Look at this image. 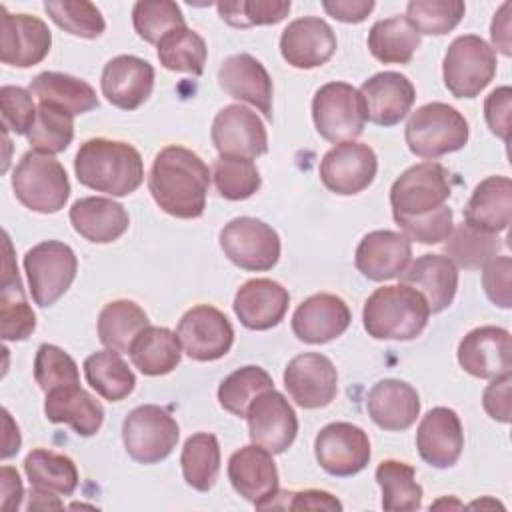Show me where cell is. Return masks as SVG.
<instances>
[{
	"mask_svg": "<svg viewBox=\"0 0 512 512\" xmlns=\"http://www.w3.org/2000/svg\"><path fill=\"white\" fill-rule=\"evenodd\" d=\"M208 186V166L196 152L184 146L162 148L148 174V190L154 202L166 214L182 220L204 214Z\"/></svg>",
	"mask_w": 512,
	"mask_h": 512,
	"instance_id": "6da1fadb",
	"label": "cell"
},
{
	"mask_svg": "<svg viewBox=\"0 0 512 512\" xmlns=\"http://www.w3.org/2000/svg\"><path fill=\"white\" fill-rule=\"evenodd\" d=\"M74 172L80 184L110 196L132 194L144 180L140 152L120 140H86L74 158Z\"/></svg>",
	"mask_w": 512,
	"mask_h": 512,
	"instance_id": "7a4b0ae2",
	"label": "cell"
},
{
	"mask_svg": "<svg viewBox=\"0 0 512 512\" xmlns=\"http://www.w3.org/2000/svg\"><path fill=\"white\" fill-rule=\"evenodd\" d=\"M428 316L424 296L406 284L376 288L362 310L364 330L376 340H414L426 328Z\"/></svg>",
	"mask_w": 512,
	"mask_h": 512,
	"instance_id": "3957f363",
	"label": "cell"
},
{
	"mask_svg": "<svg viewBox=\"0 0 512 512\" xmlns=\"http://www.w3.org/2000/svg\"><path fill=\"white\" fill-rule=\"evenodd\" d=\"M470 128L466 118L444 102L420 106L408 118L404 138L412 154L424 160H436L466 146Z\"/></svg>",
	"mask_w": 512,
	"mask_h": 512,
	"instance_id": "277c9868",
	"label": "cell"
},
{
	"mask_svg": "<svg viewBox=\"0 0 512 512\" xmlns=\"http://www.w3.org/2000/svg\"><path fill=\"white\" fill-rule=\"evenodd\" d=\"M12 190L28 210L54 214L64 208L70 196V182L64 166L54 156L30 150L12 172Z\"/></svg>",
	"mask_w": 512,
	"mask_h": 512,
	"instance_id": "5b68a950",
	"label": "cell"
},
{
	"mask_svg": "<svg viewBox=\"0 0 512 512\" xmlns=\"http://www.w3.org/2000/svg\"><path fill=\"white\" fill-rule=\"evenodd\" d=\"M494 48L476 34L458 36L444 54V86L456 98L478 96L496 74Z\"/></svg>",
	"mask_w": 512,
	"mask_h": 512,
	"instance_id": "8992f818",
	"label": "cell"
},
{
	"mask_svg": "<svg viewBox=\"0 0 512 512\" xmlns=\"http://www.w3.org/2000/svg\"><path fill=\"white\" fill-rule=\"evenodd\" d=\"M312 118L318 134L332 142H354L364 132L366 110L360 92L346 82L320 86L312 100Z\"/></svg>",
	"mask_w": 512,
	"mask_h": 512,
	"instance_id": "52a82bcc",
	"label": "cell"
},
{
	"mask_svg": "<svg viewBox=\"0 0 512 512\" xmlns=\"http://www.w3.org/2000/svg\"><path fill=\"white\" fill-rule=\"evenodd\" d=\"M448 170L438 162H420L404 170L390 188V206L394 220L430 214L450 198Z\"/></svg>",
	"mask_w": 512,
	"mask_h": 512,
	"instance_id": "ba28073f",
	"label": "cell"
},
{
	"mask_svg": "<svg viewBox=\"0 0 512 512\" xmlns=\"http://www.w3.org/2000/svg\"><path fill=\"white\" fill-rule=\"evenodd\" d=\"M24 270L32 300L40 306H52L64 296L76 278L78 260L74 250L60 240H46L24 254Z\"/></svg>",
	"mask_w": 512,
	"mask_h": 512,
	"instance_id": "9c48e42d",
	"label": "cell"
},
{
	"mask_svg": "<svg viewBox=\"0 0 512 512\" xmlns=\"http://www.w3.org/2000/svg\"><path fill=\"white\" fill-rule=\"evenodd\" d=\"M178 436V422L156 404L134 408L122 424L124 448L128 456L140 464L164 460L176 448Z\"/></svg>",
	"mask_w": 512,
	"mask_h": 512,
	"instance_id": "30bf717a",
	"label": "cell"
},
{
	"mask_svg": "<svg viewBox=\"0 0 512 512\" xmlns=\"http://www.w3.org/2000/svg\"><path fill=\"white\" fill-rule=\"evenodd\" d=\"M220 248L232 264L250 272L272 270L280 258L278 232L252 216L230 220L220 232Z\"/></svg>",
	"mask_w": 512,
	"mask_h": 512,
	"instance_id": "8fae6325",
	"label": "cell"
},
{
	"mask_svg": "<svg viewBox=\"0 0 512 512\" xmlns=\"http://www.w3.org/2000/svg\"><path fill=\"white\" fill-rule=\"evenodd\" d=\"M176 336L182 350L196 362H212L226 356L234 342L230 320L214 306L198 304L178 322Z\"/></svg>",
	"mask_w": 512,
	"mask_h": 512,
	"instance_id": "7c38bea8",
	"label": "cell"
},
{
	"mask_svg": "<svg viewBox=\"0 0 512 512\" xmlns=\"http://www.w3.org/2000/svg\"><path fill=\"white\" fill-rule=\"evenodd\" d=\"M210 136L220 158L254 160L268 150V134L262 120L242 104L224 106L214 116Z\"/></svg>",
	"mask_w": 512,
	"mask_h": 512,
	"instance_id": "4fadbf2b",
	"label": "cell"
},
{
	"mask_svg": "<svg viewBox=\"0 0 512 512\" xmlns=\"http://www.w3.org/2000/svg\"><path fill=\"white\" fill-rule=\"evenodd\" d=\"M314 454L324 472L346 478L366 468L370 460V440L356 424L332 422L318 432Z\"/></svg>",
	"mask_w": 512,
	"mask_h": 512,
	"instance_id": "5bb4252c",
	"label": "cell"
},
{
	"mask_svg": "<svg viewBox=\"0 0 512 512\" xmlns=\"http://www.w3.org/2000/svg\"><path fill=\"white\" fill-rule=\"evenodd\" d=\"M246 422L252 444H258L272 454L286 452L298 434L294 408L288 404L284 394L274 388L252 400L246 412Z\"/></svg>",
	"mask_w": 512,
	"mask_h": 512,
	"instance_id": "9a60e30c",
	"label": "cell"
},
{
	"mask_svg": "<svg viewBox=\"0 0 512 512\" xmlns=\"http://www.w3.org/2000/svg\"><path fill=\"white\" fill-rule=\"evenodd\" d=\"M284 386L300 408H324L336 398L338 372L324 354H298L284 370Z\"/></svg>",
	"mask_w": 512,
	"mask_h": 512,
	"instance_id": "2e32d148",
	"label": "cell"
},
{
	"mask_svg": "<svg viewBox=\"0 0 512 512\" xmlns=\"http://www.w3.org/2000/svg\"><path fill=\"white\" fill-rule=\"evenodd\" d=\"M378 170L374 150L362 142H342L328 150L320 162L322 184L342 196L366 190Z\"/></svg>",
	"mask_w": 512,
	"mask_h": 512,
	"instance_id": "e0dca14e",
	"label": "cell"
},
{
	"mask_svg": "<svg viewBox=\"0 0 512 512\" xmlns=\"http://www.w3.org/2000/svg\"><path fill=\"white\" fill-rule=\"evenodd\" d=\"M0 14V60L16 68L40 64L52 46L46 22L30 14H10L6 6H0Z\"/></svg>",
	"mask_w": 512,
	"mask_h": 512,
	"instance_id": "ac0fdd59",
	"label": "cell"
},
{
	"mask_svg": "<svg viewBox=\"0 0 512 512\" xmlns=\"http://www.w3.org/2000/svg\"><path fill=\"white\" fill-rule=\"evenodd\" d=\"M228 480L242 498L266 510L278 494V470L272 452L258 444L236 450L228 460Z\"/></svg>",
	"mask_w": 512,
	"mask_h": 512,
	"instance_id": "d6986e66",
	"label": "cell"
},
{
	"mask_svg": "<svg viewBox=\"0 0 512 512\" xmlns=\"http://www.w3.org/2000/svg\"><path fill=\"white\" fill-rule=\"evenodd\" d=\"M460 366L476 378H498L510 374L512 340L500 326H480L470 330L458 346Z\"/></svg>",
	"mask_w": 512,
	"mask_h": 512,
	"instance_id": "ffe728a7",
	"label": "cell"
},
{
	"mask_svg": "<svg viewBox=\"0 0 512 512\" xmlns=\"http://www.w3.org/2000/svg\"><path fill=\"white\" fill-rule=\"evenodd\" d=\"M358 92L364 102L366 120L384 128L400 124L416 98L412 82L404 74L390 70L364 80Z\"/></svg>",
	"mask_w": 512,
	"mask_h": 512,
	"instance_id": "44dd1931",
	"label": "cell"
},
{
	"mask_svg": "<svg viewBox=\"0 0 512 512\" xmlns=\"http://www.w3.org/2000/svg\"><path fill=\"white\" fill-rule=\"evenodd\" d=\"M282 58L302 70L326 64L336 52V34L330 24L316 16L292 20L280 36Z\"/></svg>",
	"mask_w": 512,
	"mask_h": 512,
	"instance_id": "7402d4cb",
	"label": "cell"
},
{
	"mask_svg": "<svg viewBox=\"0 0 512 512\" xmlns=\"http://www.w3.org/2000/svg\"><path fill=\"white\" fill-rule=\"evenodd\" d=\"M100 88L112 106L122 110H136L152 94L154 68L144 58L120 54L106 62Z\"/></svg>",
	"mask_w": 512,
	"mask_h": 512,
	"instance_id": "603a6c76",
	"label": "cell"
},
{
	"mask_svg": "<svg viewBox=\"0 0 512 512\" xmlns=\"http://www.w3.org/2000/svg\"><path fill=\"white\" fill-rule=\"evenodd\" d=\"M412 260V244L402 232L374 230L356 246L354 264L362 276L384 282L400 276Z\"/></svg>",
	"mask_w": 512,
	"mask_h": 512,
	"instance_id": "cb8c5ba5",
	"label": "cell"
},
{
	"mask_svg": "<svg viewBox=\"0 0 512 512\" xmlns=\"http://www.w3.org/2000/svg\"><path fill=\"white\" fill-rule=\"evenodd\" d=\"M352 314L348 304L328 292L306 298L292 316V332L306 344H324L346 332Z\"/></svg>",
	"mask_w": 512,
	"mask_h": 512,
	"instance_id": "d4e9b609",
	"label": "cell"
},
{
	"mask_svg": "<svg viewBox=\"0 0 512 512\" xmlns=\"http://www.w3.org/2000/svg\"><path fill=\"white\" fill-rule=\"evenodd\" d=\"M416 448L420 458L432 468H450L458 462L464 448V432L452 408H432L418 426Z\"/></svg>",
	"mask_w": 512,
	"mask_h": 512,
	"instance_id": "484cf974",
	"label": "cell"
},
{
	"mask_svg": "<svg viewBox=\"0 0 512 512\" xmlns=\"http://www.w3.org/2000/svg\"><path fill=\"white\" fill-rule=\"evenodd\" d=\"M218 82L228 96L256 106L266 120H272V80L254 56L246 52L228 56L218 68Z\"/></svg>",
	"mask_w": 512,
	"mask_h": 512,
	"instance_id": "4316f807",
	"label": "cell"
},
{
	"mask_svg": "<svg viewBox=\"0 0 512 512\" xmlns=\"http://www.w3.org/2000/svg\"><path fill=\"white\" fill-rule=\"evenodd\" d=\"M290 304L288 290L270 280L254 278L244 282L234 296V314L250 330H268L284 318Z\"/></svg>",
	"mask_w": 512,
	"mask_h": 512,
	"instance_id": "83f0119b",
	"label": "cell"
},
{
	"mask_svg": "<svg viewBox=\"0 0 512 512\" xmlns=\"http://www.w3.org/2000/svg\"><path fill=\"white\" fill-rule=\"evenodd\" d=\"M400 284H406L418 290L430 312L446 310L458 290V268L448 256L442 254H424L416 258L400 274Z\"/></svg>",
	"mask_w": 512,
	"mask_h": 512,
	"instance_id": "f1b7e54d",
	"label": "cell"
},
{
	"mask_svg": "<svg viewBox=\"0 0 512 512\" xmlns=\"http://www.w3.org/2000/svg\"><path fill=\"white\" fill-rule=\"evenodd\" d=\"M366 410L378 428L400 432L416 422L420 414V398L408 382L386 378L370 388Z\"/></svg>",
	"mask_w": 512,
	"mask_h": 512,
	"instance_id": "f546056e",
	"label": "cell"
},
{
	"mask_svg": "<svg viewBox=\"0 0 512 512\" xmlns=\"http://www.w3.org/2000/svg\"><path fill=\"white\" fill-rule=\"evenodd\" d=\"M70 224L88 242L108 244L128 230L130 218L122 204L102 196H86L72 204Z\"/></svg>",
	"mask_w": 512,
	"mask_h": 512,
	"instance_id": "4dcf8cb0",
	"label": "cell"
},
{
	"mask_svg": "<svg viewBox=\"0 0 512 512\" xmlns=\"http://www.w3.org/2000/svg\"><path fill=\"white\" fill-rule=\"evenodd\" d=\"M512 218V182L508 176H488L472 192L464 208V224L498 234Z\"/></svg>",
	"mask_w": 512,
	"mask_h": 512,
	"instance_id": "1f68e13d",
	"label": "cell"
},
{
	"mask_svg": "<svg viewBox=\"0 0 512 512\" xmlns=\"http://www.w3.org/2000/svg\"><path fill=\"white\" fill-rule=\"evenodd\" d=\"M0 290V332L4 340H26L36 328V316L26 302L20 274L12 258V244L4 234V264Z\"/></svg>",
	"mask_w": 512,
	"mask_h": 512,
	"instance_id": "d6a6232c",
	"label": "cell"
},
{
	"mask_svg": "<svg viewBox=\"0 0 512 512\" xmlns=\"http://www.w3.org/2000/svg\"><path fill=\"white\" fill-rule=\"evenodd\" d=\"M44 414L54 424H68L78 436H94L104 422L102 404L80 384L46 392Z\"/></svg>",
	"mask_w": 512,
	"mask_h": 512,
	"instance_id": "836d02e7",
	"label": "cell"
},
{
	"mask_svg": "<svg viewBox=\"0 0 512 512\" xmlns=\"http://www.w3.org/2000/svg\"><path fill=\"white\" fill-rule=\"evenodd\" d=\"M130 360L146 376H162L172 372L182 358L178 336L164 326H146L130 344Z\"/></svg>",
	"mask_w": 512,
	"mask_h": 512,
	"instance_id": "e575fe53",
	"label": "cell"
},
{
	"mask_svg": "<svg viewBox=\"0 0 512 512\" xmlns=\"http://www.w3.org/2000/svg\"><path fill=\"white\" fill-rule=\"evenodd\" d=\"M30 92L40 100L68 110L70 114H86L98 108L94 88L70 74L42 72L30 82Z\"/></svg>",
	"mask_w": 512,
	"mask_h": 512,
	"instance_id": "d590c367",
	"label": "cell"
},
{
	"mask_svg": "<svg viewBox=\"0 0 512 512\" xmlns=\"http://www.w3.org/2000/svg\"><path fill=\"white\" fill-rule=\"evenodd\" d=\"M84 376L90 388L104 400L120 402L132 394L136 376L116 350H100L84 360Z\"/></svg>",
	"mask_w": 512,
	"mask_h": 512,
	"instance_id": "8d00e7d4",
	"label": "cell"
},
{
	"mask_svg": "<svg viewBox=\"0 0 512 512\" xmlns=\"http://www.w3.org/2000/svg\"><path fill=\"white\" fill-rule=\"evenodd\" d=\"M420 46V34L404 16L374 22L368 32L370 54L384 64H408Z\"/></svg>",
	"mask_w": 512,
	"mask_h": 512,
	"instance_id": "74e56055",
	"label": "cell"
},
{
	"mask_svg": "<svg viewBox=\"0 0 512 512\" xmlns=\"http://www.w3.org/2000/svg\"><path fill=\"white\" fill-rule=\"evenodd\" d=\"M146 312L132 300L108 302L98 314V338L108 350L128 352L132 340L148 326Z\"/></svg>",
	"mask_w": 512,
	"mask_h": 512,
	"instance_id": "f35d334b",
	"label": "cell"
},
{
	"mask_svg": "<svg viewBox=\"0 0 512 512\" xmlns=\"http://www.w3.org/2000/svg\"><path fill=\"white\" fill-rule=\"evenodd\" d=\"M24 472L32 488L58 496H70L78 486V470L72 458L46 448H36L24 458Z\"/></svg>",
	"mask_w": 512,
	"mask_h": 512,
	"instance_id": "ab89813d",
	"label": "cell"
},
{
	"mask_svg": "<svg viewBox=\"0 0 512 512\" xmlns=\"http://www.w3.org/2000/svg\"><path fill=\"white\" fill-rule=\"evenodd\" d=\"M182 474L188 486L198 492H208L218 480L220 472V444L214 434H192L182 448L180 456Z\"/></svg>",
	"mask_w": 512,
	"mask_h": 512,
	"instance_id": "60d3db41",
	"label": "cell"
},
{
	"mask_svg": "<svg viewBox=\"0 0 512 512\" xmlns=\"http://www.w3.org/2000/svg\"><path fill=\"white\" fill-rule=\"evenodd\" d=\"M158 60L166 70L188 72L200 76L206 64V42L204 38L190 30L188 26H180L170 30L158 44Z\"/></svg>",
	"mask_w": 512,
	"mask_h": 512,
	"instance_id": "b9f144b4",
	"label": "cell"
},
{
	"mask_svg": "<svg viewBox=\"0 0 512 512\" xmlns=\"http://www.w3.org/2000/svg\"><path fill=\"white\" fill-rule=\"evenodd\" d=\"M376 482L382 490L384 510H418L422 506V486L414 478V466L384 460L376 468Z\"/></svg>",
	"mask_w": 512,
	"mask_h": 512,
	"instance_id": "7bdbcfd3",
	"label": "cell"
},
{
	"mask_svg": "<svg viewBox=\"0 0 512 512\" xmlns=\"http://www.w3.org/2000/svg\"><path fill=\"white\" fill-rule=\"evenodd\" d=\"M26 136L36 152L50 156L64 152L74 138V114L60 106L40 102L36 120Z\"/></svg>",
	"mask_w": 512,
	"mask_h": 512,
	"instance_id": "ee69618b",
	"label": "cell"
},
{
	"mask_svg": "<svg viewBox=\"0 0 512 512\" xmlns=\"http://www.w3.org/2000/svg\"><path fill=\"white\" fill-rule=\"evenodd\" d=\"M500 246L502 244L496 234H488L468 224H460L452 228L450 236L446 238L444 252L454 262V266L478 270L498 254Z\"/></svg>",
	"mask_w": 512,
	"mask_h": 512,
	"instance_id": "f6af8a7d",
	"label": "cell"
},
{
	"mask_svg": "<svg viewBox=\"0 0 512 512\" xmlns=\"http://www.w3.org/2000/svg\"><path fill=\"white\" fill-rule=\"evenodd\" d=\"M272 376L260 368V366H242L234 370L230 376H226L218 386V402L220 406L240 418H246L248 406L252 400L274 388Z\"/></svg>",
	"mask_w": 512,
	"mask_h": 512,
	"instance_id": "bcb514c9",
	"label": "cell"
},
{
	"mask_svg": "<svg viewBox=\"0 0 512 512\" xmlns=\"http://www.w3.org/2000/svg\"><path fill=\"white\" fill-rule=\"evenodd\" d=\"M466 12L460 0H412L406 6V20L418 34L442 36L454 30Z\"/></svg>",
	"mask_w": 512,
	"mask_h": 512,
	"instance_id": "7dc6e473",
	"label": "cell"
},
{
	"mask_svg": "<svg viewBox=\"0 0 512 512\" xmlns=\"http://www.w3.org/2000/svg\"><path fill=\"white\" fill-rule=\"evenodd\" d=\"M44 10L56 26L80 38H98L106 28L102 12L86 0H46Z\"/></svg>",
	"mask_w": 512,
	"mask_h": 512,
	"instance_id": "c3c4849f",
	"label": "cell"
},
{
	"mask_svg": "<svg viewBox=\"0 0 512 512\" xmlns=\"http://www.w3.org/2000/svg\"><path fill=\"white\" fill-rule=\"evenodd\" d=\"M136 34L148 44H158L170 30L186 26L182 10L170 0H142L132 8Z\"/></svg>",
	"mask_w": 512,
	"mask_h": 512,
	"instance_id": "681fc988",
	"label": "cell"
},
{
	"mask_svg": "<svg viewBox=\"0 0 512 512\" xmlns=\"http://www.w3.org/2000/svg\"><path fill=\"white\" fill-rule=\"evenodd\" d=\"M290 0H232L218 2L220 18L234 28L278 24L290 12Z\"/></svg>",
	"mask_w": 512,
	"mask_h": 512,
	"instance_id": "f907efd6",
	"label": "cell"
},
{
	"mask_svg": "<svg viewBox=\"0 0 512 512\" xmlns=\"http://www.w3.org/2000/svg\"><path fill=\"white\" fill-rule=\"evenodd\" d=\"M212 178L218 194L226 200H246L262 184L256 164L242 158H218L212 164Z\"/></svg>",
	"mask_w": 512,
	"mask_h": 512,
	"instance_id": "816d5d0a",
	"label": "cell"
},
{
	"mask_svg": "<svg viewBox=\"0 0 512 512\" xmlns=\"http://www.w3.org/2000/svg\"><path fill=\"white\" fill-rule=\"evenodd\" d=\"M34 378L44 392L80 384L76 362L54 344H42L38 348L34 358Z\"/></svg>",
	"mask_w": 512,
	"mask_h": 512,
	"instance_id": "f5cc1de1",
	"label": "cell"
},
{
	"mask_svg": "<svg viewBox=\"0 0 512 512\" xmlns=\"http://www.w3.org/2000/svg\"><path fill=\"white\" fill-rule=\"evenodd\" d=\"M0 104L4 128L14 134H28L36 120L32 92H28L22 86L6 84L0 88Z\"/></svg>",
	"mask_w": 512,
	"mask_h": 512,
	"instance_id": "db71d44e",
	"label": "cell"
},
{
	"mask_svg": "<svg viewBox=\"0 0 512 512\" xmlns=\"http://www.w3.org/2000/svg\"><path fill=\"white\" fill-rule=\"evenodd\" d=\"M398 226L404 230L408 240H416L420 244H438L446 240L454 228L452 208L442 206L430 214L398 220Z\"/></svg>",
	"mask_w": 512,
	"mask_h": 512,
	"instance_id": "11a10c76",
	"label": "cell"
},
{
	"mask_svg": "<svg viewBox=\"0 0 512 512\" xmlns=\"http://www.w3.org/2000/svg\"><path fill=\"white\" fill-rule=\"evenodd\" d=\"M482 272V286L492 304L500 308L512 306V260L510 256H494L486 262Z\"/></svg>",
	"mask_w": 512,
	"mask_h": 512,
	"instance_id": "9f6ffc18",
	"label": "cell"
},
{
	"mask_svg": "<svg viewBox=\"0 0 512 512\" xmlns=\"http://www.w3.org/2000/svg\"><path fill=\"white\" fill-rule=\"evenodd\" d=\"M510 106H512V90L510 86H500L486 96L484 102V118L492 134L500 140H510Z\"/></svg>",
	"mask_w": 512,
	"mask_h": 512,
	"instance_id": "6f0895ef",
	"label": "cell"
},
{
	"mask_svg": "<svg viewBox=\"0 0 512 512\" xmlns=\"http://www.w3.org/2000/svg\"><path fill=\"white\" fill-rule=\"evenodd\" d=\"M510 384L512 376L504 374L492 378L482 394V406L490 418L498 422H510Z\"/></svg>",
	"mask_w": 512,
	"mask_h": 512,
	"instance_id": "680465c9",
	"label": "cell"
},
{
	"mask_svg": "<svg viewBox=\"0 0 512 512\" xmlns=\"http://www.w3.org/2000/svg\"><path fill=\"white\" fill-rule=\"evenodd\" d=\"M286 502L280 508L290 510H342V504L324 490H304V492H284Z\"/></svg>",
	"mask_w": 512,
	"mask_h": 512,
	"instance_id": "91938a15",
	"label": "cell"
},
{
	"mask_svg": "<svg viewBox=\"0 0 512 512\" xmlns=\"http://www.w3.org/2000/svg\"><path fill=\"white\" fill-rule=\"evenodd\" d=\"M322 8L336 20L358 24L368 18V14L374 10L372 0H324Z\"/></svg>",
	"mask_w": 512,
	"mask_h": 512,
	"instance_id": "94428289",
	"label": "cell"
},
{
	"mask_svg": "<svg viewBox=\"0 0 512 512\" xmlns=\"http://www.w3.org/2000/svg\"><path fill=\"white\" fill-rule=\"evenodd\" d=\"M490 36L494 46L504 54H512V42H510V2H504L500 10L494 14L492 26H490Z\"/></svg>",
	"mask_w": 512,
	"mask_h": 512,
	"instance_id": "6125c7cd",
	"label": "cell"
},
{
	"mask_svg": "<svg viewBox=\"0 0 512 512\" xmlns=\"http://www.w3.org/2000/svg\"><path fill=\"white\" fill-rule=\"evenodd\" d=\"M22 500V482L14 468L2 466V510H16Z\"/></svg>",
	"mask_w": 512,
	"mask_h": 512,
	"instance_id": "be15d7a7",
	"label": "cell"
},
{
	"mask_svg": "<svg viewBox=\"0 0 512 512\" xmlns=\"http://www.w3.org/2000/svg\"><path fill=\"white\" fill-rule=\"evenodd\" d=\"M4 424H6V440H4V450H2V458H10L12 454H16L20 450V432L18 426L12 422L8 410H4Z\"/></svg>",
	"mask_w": 512,
	"mask_h": 512,
	"instance_id": "e7e4bbea",
	"label": "cell"
},
{
	"mask_svg": "<svg viewBox=\"0 0 512 512\" xmlns=\"http://www.w3.org/2000/svg\"><path fill=\"white\" fill-rule=\"evenodd\" d=\"M28 508H62V502L56 500V496L52 492H46V490H38V488H32L30 490V504Z\"/></svg>",
	"mask_w": 512,
	"mask_h": 512,
	"instance_id": "03108f58",
	"label": "cell"
}]
</instances>
